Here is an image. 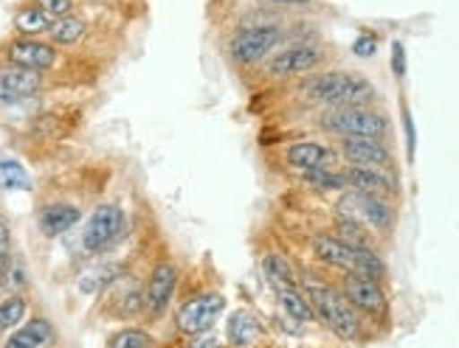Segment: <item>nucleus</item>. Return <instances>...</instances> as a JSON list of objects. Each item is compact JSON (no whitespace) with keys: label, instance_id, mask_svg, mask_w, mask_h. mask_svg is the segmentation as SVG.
I'll use <instances>...</instances> for the list:
<instances>
[{"label":"nucleus","instance_id":"7","mask_svg":"<svg viewBox=\"0 0 459 348\" xmlns=\"http://www.w3.org/2000/svg\"><path fill=\"white\" fill-rule=\"evenodd\" d=\"M122 233H125V211L116 202H99L85 222L79 244H82V250L88 256H102L122 239Z\"/></svg>","mask_w":459,"mask_h":348},{"label":"nucleus","instance_id":"8","mask_svg":"<svg viewBox=\"0 0 459 348\" xmlns=\"http://www.w3.org/2000/svg\"><path fill=\"white\" fill-rule=\"evenodd\" d=\"M335 214L361 222L369 231H377V233H389L394 225V208L386 197H375V194L352 191V189L342 191V197L335 202Z\"/></svg>","mask_w":459,"mask_h":348},{"label":"nucleus","instance_id":"18","mask_svg":"<svg viewBox=\"0 0 459 348\" xmlns=\"http://www.w3.org/2000/svg\"><path fill=\"white\" fill-rule=\"evenodd\" d=\"M310 248H313V256L322 264H327V267H335V270H342V273L352 270L355 250L347 248L344 242H338L333 233H313L310 236Z\"/></svg>","mask_w":459,"mask_h":348},{"label":"nucleus","instance_id":"23","mask_svg":"<svg viewBox=\"0 0 459 348\" xmlns=\"http://www.w3.org/2000/svg\"><path fill=\"white\" fill-rule=\"evenodd\" d=\"M263 273L276 286V290H299V276L293 273V264L282 253H265L263 256Z\"/></svg>","mask_w":459,"mask_h":348},{"label":"nucleus","instance_id":"19","mask_svg":"<svg viewBox=\"0 0 459 348\" xmlns=\"http://www.w3.org/2000/svg\"><path fill=\"white\" fill-rule=\"evenodd\" d=\"M54 340V326L48 318L43 315H34L31 320H26L23 326H17V329L6 337L4 348H43Z\"/></svg>","mask_w":459,"mask_h":348},{"label":"nucleus","instance_id":"22","mask_svg":"<svg viewBox=\"0 0 459 348\" xmlns=\"http://www.w3.org/2000/svg\"><path fill=\"white\" fill-rule=\"evenodd\" d=\"M14 31L20 34V37H37V34H48V29H51V23L54 20L39 9L34 0L31 4H23L17 12H14Z\"/></svg>","mask_w":459,"mask_h":348},{"label":"nucleus","instance_id":"15","mask_svg":"<svg viewBox=\"0 0 459 348\" xmlns=\"http://www.w3.org/2000/svg\"><path fill=\"white\" fill-rule=\"evenodd\" d=\"M338 157L350 166H381L389 169L392 152L381 138H338Z\"/></svg>","mask_w":459,"mask_h":348},{"label":"nucleus","instance_id":"24","mask_svg":"<svg viewBox=\"0 0 459 348\" xmlns=\"http://www.w3.org/2000/svg\"><path fill=\"white\" fill-rule=\"evenodd\" d=\"M0 186L6 191H31V177L14 155L0 152Z\"/></svg>","mask_w":459,"mask_h":348},{"label":"nucleus","instance_id":"10","mask_svg":"<svg viewBox=\"0 0 459 348\" xmlns=\"http://www.w3.org/2000/svg\"><path fill=\"white\" fill-rule=\"evenodd\" d=\"M43 73L0 63V110L29 107L37 105V93L43 90Z\"/></svg>","mask_w":459,"mask_h":348},{"label":"nucleus","instance_id":"27","mask_svg":"<svg viewBox=\"0 0 459 348\" xmlns=\"http://www.w3.org/2000/svg\"><path fill=\"white\" fill-rule=\"evenodd\" d=\"M29 312V301L23 293H12L0 301V335H6L9 329H17L20 323H23Z\"/></svg>","mask_w":459,"mask_h":348},{"label":"nucleus","instance_id":"2","mask_svg":"<svg viewBox=\"0 0 459 348\" xmlns=\"http://www.w3.org/2000/svg\"><path fill=\"white\" fill-rule=\"evenodd\" d=\"M305 295L313 306L316 320L330 329L342 343H358L364 335V323L361 315L355 312V306L344 298L342 290H335L330 284H318V281H305Z\"/></svg>","mask_w":459,"mask_h":348},{"label":"nucleus","instance_id":"32","mask_svg":"<svg viewBox=\"0 0 459 348\" xmlns=\"http://www.w3.org/2000/svg\"><path fill=\"white\" fill-rule=\"evenodd\" d=\"M377 51V37L375 34H361L352 43V54L355 56H372Z\"/></svg>","mask_w":459,"mask_h":348},{"label":"nucleus","instance_id":"11","mask_svg":"<svg viewBox=\"0 0 459 348\" xmlns=\"http://www.w3.org/2000/svg\"><path fill=\"white\" fill-rule=\"evenodd\" d=\"M0 63L46 73V71L56 68L59 48L46 43V39H37V37H12L0 46Z\"/></svg>","mask_w":459,"mask_h":348},{"label":"nucleus","instance_id":"35","mask_svg":"<svg viewBox=\"0 0 459 348\" xmlns=\"http://www.w3.org/2000/svg\"><path fill=\"white\" fill-rule=\"evenodd\" d=\"M392 71L397 79L406 76V56H403V43H392Z\"/></svg>","mask_w":459,"mask_h":348},{"label":"nucleus","instance_id":"21","mask_svg":"<svg viewBox=\"0 0 459 348\" xmlns=\"http://www.w3.org/2000/svg\"><path fill=\"white\" fill-rule=\"evenodd\" d=\"M88 34V23L82 17L76 14H68V17H59L51 23L48 29V43L56 46V48H71L76 43H82Z\"/></svg>","mask_w":459,"mask_h":348},{"label":"nucleus","instance_id":"20","mask_svg":"<svg viewBox=\"0 0 459 348\" xmlns=\"http://www.w3.org/2000/svg\"><path fill=\"white\" fill-rule=\"evenodd\" d=\"M226 340L231 348H254L263 340V323H259L248 310H237L231 312L226 323Z\"/></svg>","mask_w":459,"mask_h":348},{"label":"nucleus","instance_id":"9","mask_svg":"<svg viewBox=\"0 0 459 348\" xmlns=\"http://www.w3.org/2000/svg\"><path fill=\"white\" fill-rule=\"evenodd\" d=\"M178 284H181L178 264L167 256L158 259L144 281V318L147 320H161L169 312L172 298L178 293Z\"/></svg>","mask_w":459,"mask_h":348},{"label":"nucleus","instance_id":"37","mask_svg":"<svg viewBox=\"0 0 459 348\" xmlns=\"http://www.w3.org/2000/svg\"><path fill=\"white\" fill-rule=\"evenodd\" d=\"M273 4H285V6H305V4H313V0H273Z\"/></svg>","mask_w":459,"mask_h":348},{"label":"nucleus","instance_id":"29","mask_svg":"<svg viewBox=\"0 0 459 348\" xmlns=\"http://www.w3.org/2000/svg\"><path fill=\"white\" fill-rule=\"evenodd\" d=\"M302 180H305V186L316 191H347V180L342 169H313L302 174Z\"/></svg>","mask_w":459,"mask_h":348},{"label":"nucleus","instance_id":"12","mask_svg":"<svg viewBox=\"0 0 459 348\" xmlns=\"http://www.w3.org/2000/svg\"><path fill=\"white\" fill-rule=\"evenodd\" d=\"M338 290L344 293V298L355 306L358 315H367L372 320H381L389 312V298L384 293L381 281L358 276V273H344L342 276V286Z\"/></svg>","mask_w":459,"mask_h":348},{"label":"nucleus","instance_id":"33","mask_svg":"<svg viewBox=\"0 0 459 348\" xmlns=\"http://www.w3.org/2000/svg\"><path fill=\"white\" fill-rule=\"evenodd\" d=\"M184 348H223V340L217 337L214 332H209V335L186 337V345H184Z\"/></svg>","mask_w":459,"mask_h":348},{"label":"nucleus","instance_id":"39","mask_svg":"<svg viewBox=\"0 0 459 348\" xmlns=\"http://www.w3.org/2000/svg\"><path fill=\"white\" fill-rule=\"evenodd\" d=\"M152 348H155V345H152Z\"/></svg>","mask_w":459,"mask_h":348},{"label":"nucleus","instance_id":"17","mask_svg":"<svg viewBox=\"0 0 459 348\" xmlns=\"http://www.w3.org/2000/svg\"><path fill=\"white\" fill-rule=\"evenodd\" d=\"M79 219H82V211H79L74 202H63V199L46 202L43 208H37V216H34L37 231L46 239H56L68 233Z\"/></svg>","mask_w":459,"mask_h":348},{"label":"nucleus","instance_id":"34","mask_svg":"<svg viewBox=\"0 0 459 348\" xmlns=\"http://www.w3.org/2000/svg\"><path fill=\"white\" fill-rule=\"evenodd\" d=\"M14 256H12V233H9V225L0 219V261L9 264Z\"/></svg>","mask_w":459,"mask_h":348},{"label":"nucleus","instance_id":"28","mask_svg":"<svg viewBox=\"0 0 459 348\" xmlns=\"http://www.w3.org/2000/svg\"><path fill=\"white\" fill-rule=\"evenodd\" d=\"M155 345V337L142 329V326H125V329H116L105 348H152Z\"/></svg>","mask_w":459,"mask_h":348},{"label":"nucleus","instance_id":"6","mask_svg":"<svg viewBox=\"0 0 459 348\" xmlns=\"http://www.w3.org/2000/svg\"><path fill=\"white\" fill-rule=\"evenodd\" d=\"M327 59V48L322 43H293L282 51H276L265 59V65H259V76L265 79H290L313 73L316 68H322Z\"/></svg>","mask_w":459,"mask_h":348},{"label":"nucleus","instance_id":"26","mask_svg":"<svg viewBox=\"0 0 459 348\" xmlns=\"http://www.w3.org/2000/svg\"><path fill=\"white\" fill-rule=\"evenodd\" d=\"M276 301H279V310H282L293 323L316 320L313 306H310L307 295H302V290H276Z\"/></svg>","mask_w":459,"mask_h":348},{"label":"nucleus","instance_id":"31","mask_svg":"<svg viewBox=\"0 0 459 348\" xmlns=\"http://www.w3.org/2000/svg\"><path fill=\"white\" fill-rule=\"evenodd\" d=\"M34 4L43 9L51 20L74 14V0H34Z\"/></svg>","mask_w":459,"mask_h":348},{"label":"nucleus","instance_id":"3","mask_svg":"<svg viewBox=\"0 0 459 348\" xmlns=\"http://www.w3.org/2000/svg\"><path fill=\"white\" fill-rule=\"evenodd\" d=\"M285 29L279 23H246L226 39V56L237 68H259L282 43Z\"/></svg>","mask_w":459,"mask_h":348},{"label":"nucleus","instance_id":"5","mask_svg":"<svg viewBox=\"0 0 459 348\" xmlns=\"http://www.w3.org/2000/svg\"><path fill=\"white\" fill-rule=\"evenodd\" d=\"M226 310V298L217 290H197L175 306V329L184 337L209 335Z\"/></svg>","mask_w":459,"mask_h":348},{"label":"nucleus","instance_id":"16","mask_svg":"<svg viewBox=\"0 0 459 348\" xmlns=\"http://www.w3.org/2000/svg\"><path fill=\"white\" fill-rule=\"evenodd\" d=\"M344 180H347V189L352 191H364V194H375V197H386L392 199L401 186H397V177L389 169L381 166H342Z\"/></svg>","mask_w":459,"mask_h":348},{"label":"nucleus","instance_id":"30","mask_svg":"<svg viewBox=\"0 0 459 348\" xmlns=\"http://www.w3.org/2000/svg\"><path fill=\"white\" fill-rule=\"evenodd\" d=\"M350 273L367 276V278H375V281H384V278H386V264H384V259L377 256L372 248H367V250H355L352 270H350Z\"/></svg>","mask_w":459,"mask_h":348},{"label":"nucleus","instance_id":"25","mask_svg":"<svg viewBox=\"0 0 459 348\" xmlns=\"http://www.w3.org/2000/svg\"><path fill=\"white\" fill-rule=\"evenodd\" d=\"M333 236L338 242H344L347 248L352 250H367L372 248V239H369V228L355 219H347V216H338L335 225H333Z\"/></svg>","mask_w":459,"mask_h":348},{"label":"nucleus","instance_id":"14","mask_svg":"<svg viewBox=\"0 0 459 348\" xmlns=\"http://www.w3.org/2000/svg\"><path fill=\"white\" fill-rule=\"evenodd\" d=\"M108 315L116 320H133L144 315V284L122 273L108 286Z\"/></svg>","mask_w":459,"mask_h":348},{"label":"nucleus","instance_id":"36","mask_svg":"<svg viewBox=\"0 0 459 348\" xmlns=\"http://www.w3.org/2000/svg\"><path fill=\"white\" fill-rule=\"evenodd\" d=\"M403 130H406V152H409V160H414V147H417V140H414V124H411V113H409V107H403Z\"/></svg>","mask_w":459,"mask_h":348},{"label":"nucleus","instance_id":"13","mask_svg":"<svg viewBox=\"0 0 459 348\" xmlns=\"http://www.w3.org/2000/svg\"><path fill=\"white\" fill-rule=\"evenodd\" d=\"M282 160L285 166L296 169L299 174H307L313 169H335L338 149L327 147L322 140H296L282 149Z\"/></svg>","mask_w":459,"mask_h":348},{"label":"nucleus","instance_id":"1","mask_svg":"<svg viewBox=\"0 0 459 348\" xmlns=\"http://www.w3.org/2000/svg\"><path fill=\"white\" fill-rule=\"evenodd\" d=\"M305 101L325 110L335 107H361L372 105L375 88L369 85V79L350 73V71H325V73H310L302 85H299Z\"/></svg>","mask_w":459,"mask_h":348},{"label":"nucleus","instance_id":"38","mask_svg":"<svg viewBox=\"0 0 459 348\" xmlns=\"http://www.w3.org/2000/svg\"><path fill=\"white\" fill-rule=\"evenodd\" d=\"M9 267H12V261H9V264H4V261H0V286H4V284H6Z\"/></svg>","mask_w":459,"mask_h":348},{"label":"nucleus","instance_id":"4","mask_svg":"<svg viewBox=\"0 0 459 348\" xmlns=\"http://www.w3.org/2000/svg\"><path fill=\"white\" fill-rule=\"evenodd\" d=\"M318 130L335 138H386L389 118L372 105L361 107H335L318 115Z\"/></svg>","mask_w":459,"mask_h":348}]
</instances>
